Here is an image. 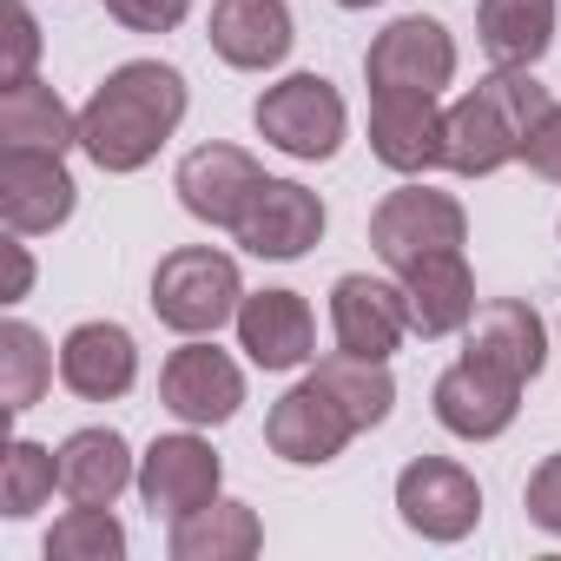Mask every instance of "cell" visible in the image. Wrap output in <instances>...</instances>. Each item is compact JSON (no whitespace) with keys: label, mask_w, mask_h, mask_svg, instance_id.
Masks as SVG:
<instances>
[{"label":"cell","mask_w":561,"mask_h":561,"mask_svg":"<svg viewBox=\"0 0 561 561\" xmlns=\"http://www.w3.org/2000/svg\"><path fill=\"white\" fill-rule=\"evenodd\" d=\"M185 100H192V93H185V73H179V67H165V60H126V67H113V73L93 87V100L80 106V152H87L100 172L126 179V172L152 165L159 146L179 133Z\"/></svg>","instance_id":"cell-1"},{"label":"cell","mask_w":561,"mask_h":561,"mask_svg":"<svg viewBox=\"0 0 561 561\" xmlns=\"http://www.w3.org/2000/svg\"><path fill=\"white\" fill-rule=\"evenodd\" d=\"M548 87L528 67H495L489 80H476L449 113H443V165L456 179H489L508 159L528 152V133L548 113Z\"/></svg>","instance_id":"cell-2"},{"label":"cell","mask_w":561,"mask_h":561,"mask_svg":"<svg viewBox=\"0 0 561 561\" xmlns=\"http://www.w3.org/2000/svg\"><path fill=\"white\" fill-rule=\"evenodd\" d=\"M238 264L218 244H179L152 271V318L179 337H211L218 324H238Z\"/></svg>","instance_id":"cell-3"},{"label":"cell","mask_w":561,"mask_h":561,"mask_svg":"<svg viewBox=\"0 0 561 561\" xmlns=\"http://www.w3.org/2000/svg\"><path fill=\"white\" fill-rule=\"evenodd\" d=\"M251 126H257L264 146H277L285 159L318 165V159H337L351 113H344V93H337L324 73H285L277 87L257 93Z\"/></svg>","instance_id":"cell-4"},{"label":"cell","mask_w":561,"mask_h":561,"mask_svg":"<svg viewBox=\"0 0 561 561\" xmlns=\"http://www.w3.org/2000/svg\"><path fill=\"white\" fill-rule=\"evenodd\" d=\"M370 244L390 271H410L436 251H462L469 244V211L436 185H403L370 211Z\"/></svg>","instance_id":"cell-5"},{"label":"cell","mask_w":561,"mask_h":561,"mask_svg":"<svg viewBox=\"0 0 561 561\" xmlns=\"http://www.w3.org/2000/svg\"><path fill=\"white\" fill-rule=\"evenodd\" d=\"M364 80L370 93H443L456 80V41L443 21L430 14H403L390 21L370 54H364Z\"/></svg>","instance_id":"cell-6"},{"label":"cell","mask_w":561,"mask_h":561,"mask_svg":"<svg viewBox=\"0 0 561 561\" xmlns=\"http://www.w3.org/2000/svg\"><path fill=\"white\" fill-rule=\"evenodd\" d=\"M397 515L403 528H416L423 541H462L482 522V489L462 462L449 456H416L397 476Z\"/></svg>","instance_id":"cell-7"},{"label":"cell","mask_w":561,"mask_h":561,"mask_svg":"<svg viewBox=\"0 0 561 561\" xmlns=\"http://www.w3.org/2000/svg\"><path fill=\"white\" fill-rule=\"evenodd\" d=\"M351 436H364V430L344 416V403H337L318 377H305L298 390H285V397L271 403V416H264L271 456H285V462H298V469L337 462V456L351 449Z\"/></svg>","instance_id":"cell-8"},{"label":"cell","mask_w":561,"mask_h":561,"mask_svg":"<svg viewBox=\"0 0 561 561\" xmlns=\"http://www.w3.org/2000/svg\"><path fill=\"white\" fill-rule=\"evenodd\" d=\"M159 403H165L179 423H192V430H218V423H231L238 403H244V370H238L218 344L192 337L185 351L165 357V370H159Z\"/></svg>","instance_id":"cell-9"},{"label":"cell","mask_w":561,"mask_h":561,"mask_svg":"<svg viewBox=\"0 0 561 561\" xmlns=\"http://www.w3.org/2000/svg\"><path fill=\"white\" fill-rule=\"evenodd\" d=\"M73 198H80V185L60 152H27V146L0 152V218H8L14 238L60 231L73 218Z\"/></svg>","instance_id":"cell-10"},{"label":"cell","mask_w":561,"mask_h":561,"mask_svg":"<svg viewBox=\"0 0 561 561\" xmlns=\"http://www.w3.org/2000/svg\"><path fill=\"white\" fill-rule=\"evenodd\" d=\"M331 331H337V351L390 364V351L410 337V298H403V285L370 277V271H344L337 285H331Z\"/></svg>","instance_id":"cell-11"},{"label":"cell","mask_w":561,"mask_h":561,"mask_svg":"<svg viewBox=\"0 0 561 561\" xmlns=\"http://www.w3.org/2000/svg\"><path fill=\"white\" fill-rule=\"evenodd\" d=\"M324 198L311 192V185H298V179H264L257 192H251V205H244V218H238V244L251 251V257H271V264H291V257H305L318 238H324Z\"/></svg>","instance_id":"cell-12"},{"label":"cell","mask_w":561,"mask_h":561,"mask_svg":"<svg viewBox=\"0 0 561 561\" xmlns=\"http://www.w3.org/2000/svg\"><path fill=\"white\" fill-rule=\"evenodd\" d=\"M218 482H225V462L211 456L205 436H192V423H185L179 436H159V443L139 456V495H146V508L165 515V522H179V515L218 502Z\"/></svg>","instance_id":"cell-13"},{"label":"cell","mask_w":561,"mask_h":561,"mask_svg":"<svg viewBox=\"0 0 561 561\" xmlns=\"http://www.w3.org/2000/svg\"><path fill=\"white\" fill-rule=\"evenodd\" d=\"M257 185H264V172H257V159L244 146H198L172 172L179 205L198 225H218V231H238V218H244V205H251Z\"/></svg>","instance_id":"cell-14"},{"label":"cell","mask_w":561,"mask_h":561,"mask_svg":"<svg viewBox=\"0 0 561 561\" xmlns=\"http://www.w3.org/2000/svg\"><path fill=\"white\" fill-rule=\"evenodd\" d=\"M462 357L482 364V370H495V377H508V383H535L541 364H548V324H541L535 305L495 298V305H482V311L469 318Z\"/></svg>","instance_id":"cell-15"},{"label":"cell","mask_w":561,"mask_h":561,"mask_svg":"<svg viewBox=\"0 0 561 561\" xmlns=\"http://www.w3.org/2000/svg\"><path fill=\"white\" fill-rule=\"evenodd\" d=\"M430 403H436V423L449 430V436H462V443H495L508 423H515V410H522V383H508V377H495V370H482V364H449L443 377H436V390H430Z\"/></svg>","instance_id":"cell-16"},{"label":"cell","mask_w":561,"mask_h":561,"mask_svg":"<svg viewBox=\"0 0 561 561\" xmlns=\"http://www.w3.org/2000/svg\"><path fill=\"white\" fill-rule=\"evenodd\" d=\"M211 54L238 73H271L285 67L298 27H291V8L285 0H211Z\"/></svg>","instance_id":"cell-17"},{"label":"cell","mask_w":561,"mask_h":561,"mask_svg":"<svg viewBox=\"0 0 561 561\" xmlns=\"http://www.w3.org/2000/svg\"><path fill=\"white\" fill-rule=\"evenodd\" d=\"M60 383L80 397V403H113L139 383V344L126 324H73L67 344H60Z\"/></svg>","instance_id":"cell-18"},{"label":"cell","mask_w":561,"mask_h":561,"mask_svg":"<svg viewBox=\"0 0 561 561\" xmlns=\"http://www.w3.org/2000/svg\"><path fill=\"white\" fill-rule=\"evenodd\" d=\"M311 344H318V324H311V305L298 291H244L238 351L257 370H298V364H311Z\"/></svg>","instance_id":"cell-19"},{"label":"cell","mask_w":561,"mask_h":561,"mask_svg":"<svg viewBox=\"0 0 561 561\" xmlns=\"http://www.w3.org/2000/svg\"><path fill=\"white\" fill-rule=\"evenodd\" d=\"M370 152L403 179L443 165V106H436V93H370Z\"/></svg>","instance_id":"cell-20"},{"label":"cell","mask_w":561,"mask_h":561,"mask_svg":"<svg viewBox=\"0 0 561 561\" xmlns=\"http://www.w3.org/2000/svg\"><path fill=\"white\" fill-rule=\"evenodd\" d=\"M397 277H403L410 331L416 337H456V331H469V318H476V277H469L462 251H436V257H423V264H410Z\"/></svg>","instance_id":"cell-21"},{"label":"cell","mask_w":561,"mask_h":561,"mask_svg":"<svg viewBox=\"0 0 561 561\" xmlns=\"http://www.w3.org/2000/svg\"><path fill=\"white\" fill-rule=\"evenodd\" d=\"M126 482H139V469H133V449H126L119 430H73L60 443V489H67V502L113 508L126 495Z\"/></svg>","instance_id":"cell-22"},{"label":"cell","mask_w":561,"mask_h":561,"mask_svg":"<svg viewBox=\"0 0 561 561\" xmlns=\"http://www.w3.org/2000/svg\"><path fill=\"white\" fill-rule=\"evenodd\" d=\"M172 561H244L264 548V522L251 502H205L172 522Z\"/></svg>","instance_id":"cell-23"},{"label":"cell","mask_w":561,"mask_h":561,"mask_svg":"<svg viewBox=\"0 0 561 561\" xmlns=\"http://www.w3.org/2000/svg\"><path fill=\"white\" fill-rule=\"evenodd\" d=\"M0 146H27V152H60L80 146V113H67V100L41 80H21L0 93Z\"/></svg>","instance_id":"cell-24"},{"label":"cell","mask_w":561,"mask_h":561,"mask_svg":"<svg viewBox=\"0 0 561 561\" xmlns=\"http://www.w3.org/2000/svg\"><path fill=\"white\" fill-rule=\"evenodd\" d=\"M476 27L495 67H535L554 41V0H476Z\"/></svg>","instance_id":"cell-25"},{"label":"cell","mask_w":561,"mask_h":561,"mask_svg":"<svg viewBox=\"0 0 561 561\" xmlns=\"http://www.w3.org/2000/svg\"><path fill=\"white\" fill-rule=\"evenodd\" d=\"M311 377L344 403V416H351L357 430H377V423H390V410H397V377H390L377 357H351V351H337V357H324Z\"/></svg>","instance_id":"cell-26"},{"label":"cell","mask_w":561,"mask_h":561,"mask_svg":"<svg viewBox=\"0 0 561 561\" xmlns=\"http://www.w3.org/2000/svg\"><path fill=\"white\" fill-rule=\"evenodd\" d=\"M47 383H54V351H47V337H41L34 324L8 318V324H0V403H8L14 416H27V410L47 397Z\"/></svg>","instance_id":"cell-27"},{"label":"cell","mask_w":561,"mask_h":561,"mask_svg":"<svg viewBox=\"0 0 561 561\" xmlns=\"http://www.w3.org/2000/svg\"><path fill=\"white\" fill-rule=\"evenodd\" d=\"M54 489H60V449H47L34 436H14L8 443V462H0V515L27 522Z\"/></svg>","instance_id":"cell-28"},{"label":"cell","mask_w":561,"mask_h":561,"mask_svg":"<svg viewBox=\"0 0 561 561\" xmlns=\"http://www.w3.org/2000/svg\"><path fill=\"white\" fill-rule=\"evenodd\" d=\"M119 554H126V528L113 522V508L73 502L47 528V561H119Z\"/></svg>","instance_id":"cell-29"},{"label":"cell","mask_w":561,"mask_h":561,"mask_svg":"<svg viewBox=\"0 0 561 561\" xmlns=\"http://www.w3.org/2000/svg\"><path fill=\"white\" fill-rule=\"evenodd\" d=\"M0 27H8V60H0V87H21L34 80V60H41V21L27 0H8L0 8Z\"/></svg>","instance_id":"cell-30"},{"label":"cell","mask_w":561,"mask_h":561,"mask_svg":"<svg viewBox=\"0 0 561 561\" xmlns=\"http://www.w3.org/2000/svg\"><path fill=\"white\" fill-rule=\"evenodd\" d=\"M106 14H113L126 34H172V27L192 14V0H106Z\"/></svg>","instance_id":"cell-31"},{"label":"cell","mask_w":561,"mask_h":561,"mask_svg":"<svg viewBox=\"0 0 561 561\" xmlns=\"http://www.w3.org/2000/svg\"><path fill=\"white\" fill-rule=\"evenodd\" d=\"M522 508H528V522H535V528L561 535V449H554V456H541V469H535V476H528V489H522Z\"/></svg>","instance_id":"cell-32"},{"label":"cell","mask_w":561,"mask_h":561,"mask_svg":"<svg viewBox=\"0 0 561 561\" xmlns=\"http://www.w3.org/2000/svg\"><path fill=\"white\" fill-rule=\"evenodd\" d=\"M522 159H528V172H535V179L561 185V106H548V113H541V126L528 133V152H522Z\"/></svg>","instance_id":"cell-33"},{"label":"cell","mask_w":561,"mask_h":561,"mask_svg":"<svg viewBox=\"0 0 561 561\" xmlns=\"http://www.w3.org/2000/svg\"><path fill=\"white\" fill-rule=\"evenodd\" d=\"M8 257H14V291H8V298H27V285H34V257H27L21 244H8Z\"/></svg>","instance_id":"cell-34"},{"label":"cell","mask_w":561,"mask_h":561,"mask_svg":"<svg viewBox=\"0 0 561 561\" xmlns=\"http://www.w3.org/2000/svg\"><path fill=\"white\" fill-rule=\"evenodd\" d=\"M337 8H377V0H337Z\"/></svg>","instance_id":"cell-35"}]
</instances>
